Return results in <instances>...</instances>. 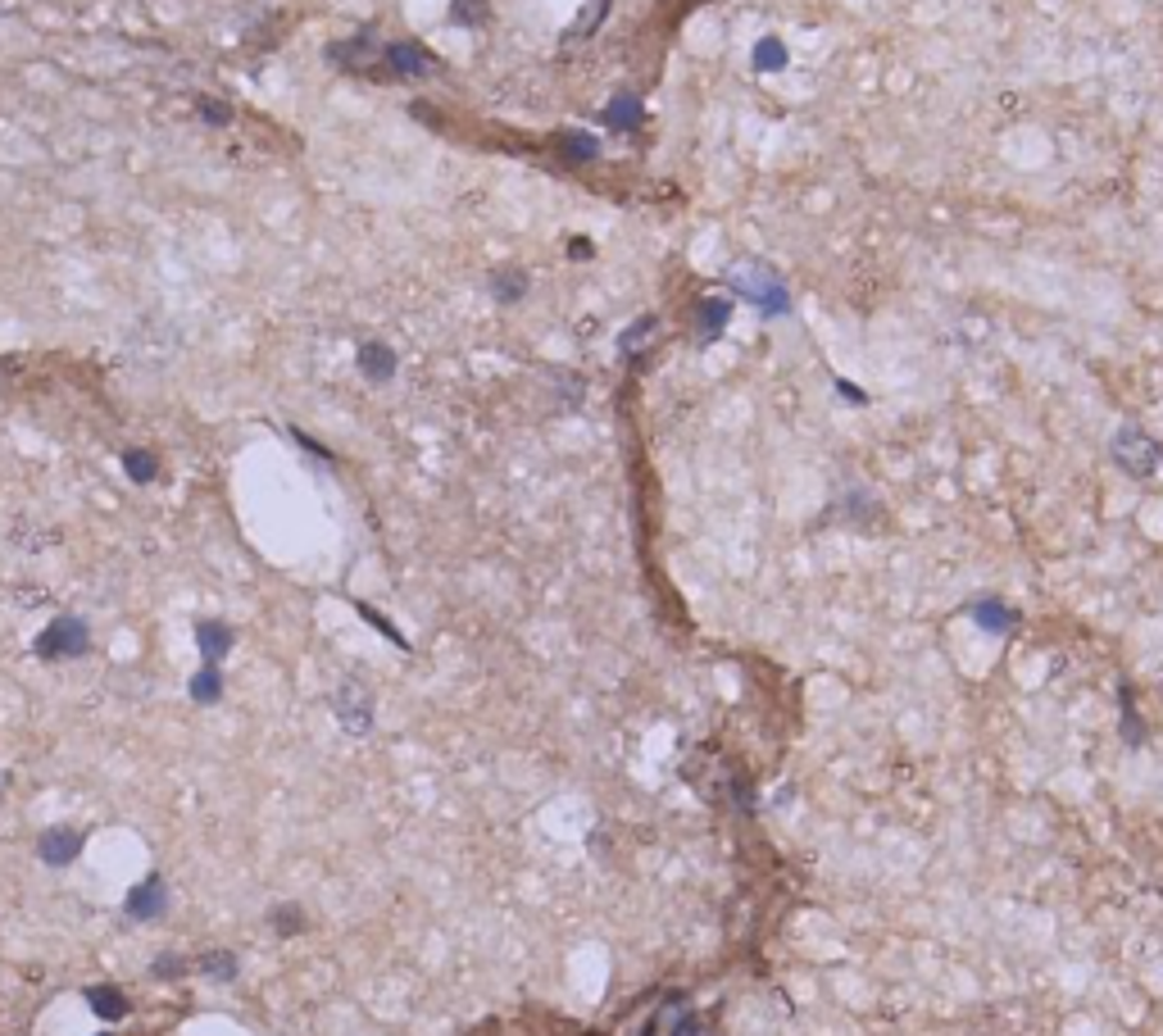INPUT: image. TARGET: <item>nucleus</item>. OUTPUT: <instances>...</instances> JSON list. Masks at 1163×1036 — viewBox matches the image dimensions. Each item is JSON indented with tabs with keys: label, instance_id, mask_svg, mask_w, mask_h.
<instances>
[{
	"label": "nucleus",
	"instance_id": "obj_1",
	"mask_svg": "<svg viewBox=\"0 0 1163 1036\" xmlns=\"http://www.w3.org/2000/svg\"><path fill=\"white\" fill-rule=\"evenodd\" d=\"M732 291L737 296H746L750 305H760L764 314H782L787 309V286H782V277L773 273L764 259H746V264H737L728 273Z\"/></svg>",
	"mask_w": 1163,
	"mask_h": 1036
},
{
	"label": "nucleus",
	"instance_id": "obj_2",
	"mask_svg": "<svg viewBox=\"0 0 1163 1036\" xmlns=\"http://www.w3.org/2000/svg\"><path fill=\"white\" fill-rule=\"evenodd\" d=\"M91 637L82 619H55L46 632L37 637V655L41 660H69V655H87Z\"/></svg>",
	"mask_w": 1163,
	"mask_h": 1036
},
{
	"label": "nucleus",
	"instance_id": "obj_3",
	"mask_svg": "<svg viewBox=\"0 0 1163 1036\" xmlns=\"http://www.w3.org/2000/svg\"><path fill=\"white\" fill-rule=\"evenodd\" d=\"M1114 459L1132 477H1150L1154 468H1159V445H1154L1145 432H1136V427H1123V432L1114 436Z\"/></svg>",
	"mask_w": 1163,
	"mask_h": 1036
},
{
	"label": "nucleus",
	"instance_id": "obj_4",
	"mask_svg": "<svg viewBox=\"0 0 1163 1036\" xmlns=\"http://www.w3.org/2000/svg\"><path fill=\"white\" fill-rule=\"evenodd\" d=\"M382 64L391 73H400V78H427V73L441 69V60H436L432 50L418 46V41H395V46H386Z\"/></svg>",
	"mask_w": 1163,
	"mask_h": 1036
},
{
	"label": "nucleus",
	"instance_id": "obj_5",
	"mask_svg": "<svg viewBox=\"0 0 1163 1036\" xmlns=\"http://www.w3.org/2000/svg\"><path fill=\"white\" fill-rule=\"evenodd\" d=\"M646 1036H705V1027H701V1018L687 1009V1000H669V1005L651 1018Z\"/></svg>",
	"mask_w": 1163,
	"mask_h": 1036
},
{
	"label": "nucleus",
	"instance_id": "obj_6",
	"mask_svg": "<svg viewBox=\"0 0 1163 1036\" xmlns=\"http://www.w3.org/2000/svg\"><path fill=\"white\" fill-rule=\"evenodd\" d=\"M78 850H82V837L73 828H50V832H41V837H37V855L46 859L50 869H64V864H73V859H78Z\"/></svg>",
	"mask_w": 1163,
	"mask_h": 1036
},
{
	"label": "nucleus",
	"instance_id": "obj_7",
	"mask_svg": "<svg viewBox=\"0 0 1163 1036\" xmlns=\"http://www.w3.org/2000/svg\"><path fill=\"white\" fill-rule=\"evenodd\" d=\"M327 60H332V64H345V69H364V64L382 60V50L373 46V37H368V32H359L355 41H341V46H327Z\"/></svg>",
	"mask_w": 1163,
	"mask_h": 1036
},
{
	"label": "nucleus",
	"instance_id": "obj_8",
	"mask_svg": "<svg viewBox=\"0 0 1163 1036\" xmlns=\"http://www.w3.org/2000/svg\"><path fill=\"white\" fill-rule=\"evenodd\" d=\"M168 909V891L159 878H146L137 891L128 896V918H159Z\"/></svg>",
	"mask_w": 1163,
	"mask_h": 1036
},
{
	"label": "nucleus",
	"instance_id": "obj_9",
	"mask_svg": "<svg viewBox=\"0 0 1163 1036\" xmlns=\"http://www.w3.org/2000/svg\"><path fill=\"white\" fill-rule=\"evenodd\" d=\"M968 619H973L977 628H986V632H1014L1018 628V614L1009 610V605H1000V601H977V605H968Z\"/></svg>",
	"mask_w": 1163,
	"mask_h": 1036
},
{
	"label": "nucleus",
	"instance_id": "obj_10",
	"mask_svg": "<svg viewBox=\"0 0 1163 1036\" xmlns=\"http://www.w3.org/2000/svg\"><path fill=\"white\" fill-rule=\"evenodd\" d=\"M359 368H364L368 382H386V377L395 373V355H391V345L382 341H368L364 350H359Z\"/></svg>",
	"mask_w": 1163,
	"mask_h": 1036
},
{
	"label": "nucleus",
	"instance_id": "obj_11",
	"mask_svg": "<svg viewBox=\"0 0 1163 1036\" xmlns=\"http://www.w3.org/2000/svg\"><path fill=\"white\" fill-rule=\"evenodd\" d=\"M196 642H200V655L214 664V660H223V655L232 651V628H227V623H200Z\"/></svg>",
	"mask_w": 1163,
	"mask_h": 1036
},
{
	"label": "nucleus",
	"instance_id": "obj_12",
	"mask_svg": "<svg viewBox=\"0 0 1163 1036\" xmlns=\"http://www.w3.org/2000/svg\"><path fill=\"white\" fill-rule=\"evenodd\" d=\"M336 705H341L336 714H341V723H345L350 732H364V728H368V696H359V687H345V691H341V701H336Z\"/></svg>",
	"mask_w": 1163,
	"mask_h": 1036
},
{
	"label": "nucleus",
	"instance_id": "obj_13",
	"mask_svg": "<svg viewBox=\"0 0 1163 1036\" xmlns=\"http://www.w3.org/2000/svg\"><path fill=\"white\" fill-rule=\"evenodd\" d=\"M218 696H223V673H218L214 664H205V669L191 678V701H196V705H214Z\"/></svg>",
	"mask_w": 1163,
	"mask_h": 1036
},
{
	"label": "nucleus",
	"instance_id": "obj_14",
	"mask_svg": "<svg viewBox=\"0 0 1163 1036\" xmlns=\"http://www.w3.org/2000/svg\"><path fill=\"white\" fill-rule=\"evenodd\" d=\"M559 150H563V159H572V164H587V159L601 155V141L587 137V132H563Z\"/></svg>",
	"mask_w": 1163,
	"mask_h": 1036
},
{
	"label": "nucleus",
	"instance_id": "obj_15",
	"mask_svg": "<svg viewBox=\"0 0 1163 1036\" xmlns=\"http://www.w3.org/2000/svg\"><path fill=\"white\" fill-rule=\"evenodd\" d=\"M450 19L459 23V28H482V23H486V0H454Z\"/></svg>",
	"mask_w": 1163,
	"mask_h": 1036
},
{
	"label": "nucleus",
	"instance_id": "obj_16",
	"mask_svg": "<svg viewBox=\"0 0 1163 1036\" xmlns=\"http://www.w3.org/2000/svg\"><path fill=\"white\" fill-rule=\"evenodd\" d=\"M605 123H610V128H637V123H642V105H637V100H614V105L605 109Z\"/></svg>",
	"mask_w": 1163,
	"mask_h": 1036
},
{
	"label": "nucleus",
	"instance_id": "obj_17",
	"mask_svg": "<svg viewBox=\"0 0 1163 1036\" xmlns=\"http://www.w3.org/2000/svg\"><path fill=\"white\" fill-rule=\"evenodd\" d=\"M782 64H787V46H782V41H773V37L760 41V50H755V69H760V73H778Z\"/></svg>",
	"mask_w": 1163,
	"mask_h": 1036
},
{
	"label": "nucleus",
	"instance_id": "obj_18",
	"mask_svg": "<svg viewBox=\"0 0 1163 1036\" xmlns=\"http://www.w3.org/2000/svg\"><path fill=\"white\" fill-rule=\"evenodd\" d=\"M723 323H728V305H723V300H705L701 305V341L705 336H719Z\"/></svg>",
	"mask_w": 1163,
	"mask_h": 1036
},
{
	"label": "nucleus",
	"instance_id": "obj_19",
	"mask_svg": "<svg viewBox=\"0 0 1163 1036\" xmlns=\"http://www.w3.org/2000/svg\"><path fill=\"white\" fill-rule=\"evenodd\" d=\"M491 291L500 300H518L522 291H527V273H518V268H513V273H495L491 277Z\"/></svg>",
	"mask_w": 1163,
	"mask_h": 1036
},
{
	"label": "nucleus",
	"instance_id": "obj_20",
	"mask_svg": "<svg viewBox=\"0 0 1163 1036\" xmlns=\"http://www.w3.org/2000/svg\"><path fill=\"white\" fill-rule=\"evenodd\" d=\"M123 468H128L132 482H150V477H155V454H146V450H128V454H123Z\"/></svg>",
	"mask_w": 1163,
	"mask_h": 1036
},
{
	"label": "nucleus",
	"instance_id": "obj_21",
	"mask_svg": "<svg viewBox=\"0 0 1163 1036\" xmlns=\"http://www.w3.org/2000/svg\"><path fill=\"white\" fill-rule=\"evenodd\" d=\"M1123 737L1132 741V746L1145 737V732H1141V719H1136V705H1132V687H1123Z\"/></svg>",
	"mask_w": 1163,
	"mask_h": 1036
},
{
	"label": "nucleus",
	"instance_id": "obj_22",
	"mask_svg": "<svg viewBox=\"0 0 1163 1036\" xmlns=\"http://www.w3.org/2000/svg\"><path fill=\"white\" fill-rule=\"evenodd\" d=\"M605 14H610V0H587V10H582V19H577V28H572V32H577V37H587V32H592L596 23L605 19Z\"/></svg>",
	"mask_w": 1163,
	"mask_h": 1036
},
{
	"label": "nucleus",
	"instance_id": "obj_23",
	"mask_svg": "<svg viewBox=\"0 0 1163 1036\" xmlns=\"http://www.w3.org/2000/svg\"><path fill=\"white\" fill-rule=\"evenodd\" d=\"M651 332H655V318H642V323H637V327H628V332H623V341H619V345H623V355H632V350H642V345H646V336H651Z\"/></svg>",
	"mask_w": 1163,
	"mask_h": 1036
},
{
	"label": "nucleus",
	"instance_id": "obj_24",
	"mask_svg": "<svg viewBox=\"0 0 1163 1036\" xmlns=\"http://www.w3.org/2000/svg\"><path fill=\"white\" fill-rule=\"evenodd\" d=\"M91 1000H96V1009H100V1014H109V1018H119L123 1009H128V1005H123V991H114V987H109V991H91Z\"/></svg>",
	"mask_w": 1163,
	"mask_h": 1036
},
{
	"label": "nucleus",
	"instance_id": "obj_25",
	"mask_svg": "<svg viewBox=\"0 0 1163 1036\" xmlns=\"http://www.w3.org/2000/svg\"><path fill=\"white\" fill-rule=\"evenodd\" d=\"M359 614H364V619H368V623H373V628H377V632H386V637H391V642H395V646H404V637H400V632H395V628H391V623H386V619H382V614H377V610H368V605H359Z\"/></svg>",
	"mask_w": 1163,
	"mask_h": 1036
}]
</instances>
